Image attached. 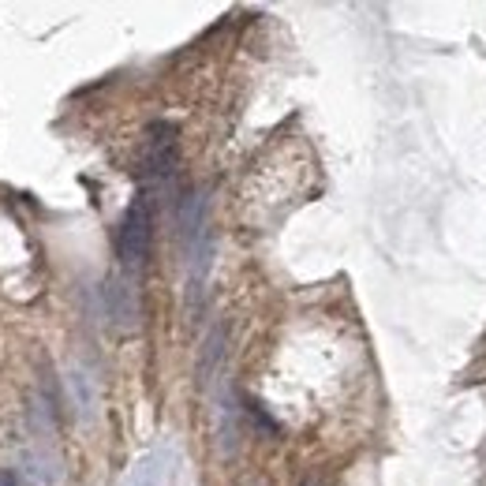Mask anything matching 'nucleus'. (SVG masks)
Segmentation results:
<instances>
[{
	"mask_svg": "<svg viewBox=\"0 0 486 486\" xmlns=\"http://www.w3.org/2000/svg\"><path fill=\"white\" fill-rule=\"evenodd\" d=\"M0 486H15V475L12 472H0Z\"/></svg>",
	"mask_w": 486,
	"mask_h": 486,
	"instance_id": "423d86ee",
	"label": "nucleus"
},
{
	"mask_svg": "<svg viewBox=\"0 0 486 486\" xmlns=\"http://www.w3.org/2000/svg\"><path fill=\"white\" fill-rule=\"evenodd\" d=\"M68 389L79 393V412L90 415L94 412V389H90V378L87 374H68Z\"/></svg>",
	"mask_w": 486,
	"mask_h": 486,
	"instance_id": "39448f33",
	"label": "nucleus"
},
{
	"mask_svg": "<svg viewBox=\"0 0 486 486\" xmlns=\"http://www.w3.org/2000/svg\"><path fill=\"white\" fill-rule=\"evenodd\" d=\"M105 303H109V319L116 329H135L139 326V300H135V288L124 281V277H113L105 285Z\"/></svg>",
	"mask_w": 486,
	"mask_h": 486,
	"instance_id": "7ed1b4c3",
	"label": "nucleus"
},
{
	"mask_svg": "<svg viewBox=\"0 0 486 486\" xmlns=\"http://www.w3.org/2000/svg\"><path fill=\"white\" fill-rule=\"evenodd\" d=\"M300 486H326V482H322V479H303Z\"/></svg>",
	"mask_w": 486,
	"mask_h": 486,
	"instance_id": "0eeeda50",
	"label": "nucleus"
},
{
	"mask_svg": "<svg viewBox=\"0 0 486 486\" xmlns=\"http://www.w3.org/2000/svg\"><path fill=\"white\" fill-rule=\"evenodd\" d=\"M180 158V142L173 124H150L142 139V154H139V176L142 180H161L176 168Z\"/></svg>",
	"mask_w": 486,
	"mask_h": 486,
	"instance_id": "f03ea898",
	"label": "nucleus"
},
{
	"mask_svg": "<svg viewBox=\"0 0 486 486\" xmlns=\"http://www.w3.org/2000/svg\"><path fill=\"white\" fill-rule=\"evenodd\" d=\"M221 355H225V326H214V333L206 337L202 355H199V382H202V386L209 382V378H214Z\"/></svg>",
	"mask_w": 486,
	"mask_h": 486,
	"instance_id": "20e7f679",
	"label": "nucleus"
},
{
	"mask_svg": "<svg viewBox=\"0 0 486 486\" xmlns=\"http://www.w3.org/2000/svg\"><path fill=\"white\" fill-rule=\"evenodd\" d=\"M150 247H154V206H150L146 195H139L128 206V214H124L120 236H116L120 262L128 269H142L146 259H150Z\"/></svg>",
	"mask_w": 486,
	"mask_h": 486,
	"instance_id": "f257e3e1",
	"label": "nucleus"
}]
</instances>
